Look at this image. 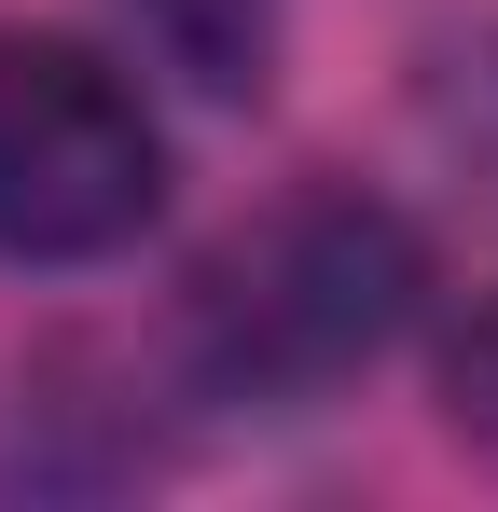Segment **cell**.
Segmentation results:
<instances>
[{
	"label": "cell",
	"instance_id": "1",
	"mask_svg": "<svg viewBox=\"0 0 498 512\" xmlns=\"http://www.w3.org/2000/svg\"><path fill=\"white\" fill-rule=\"evenodd\" d=\"M429 305V236L360 180L263 194L166 305V388L208 416H305L360 388Z\"/></svg>",
	"mask_w": 498,
	"mask_h": 512
},
{
	"label": "cell",
	"instance_id": "2",
	"mask_svg": "<svg viewBox=\"0 0 498 512\" xmlns=\"http://www.w3.org/2000/svg\"><path fill=\"white\" fill-rule=\"evenodd\" d=\"M166 222V111L153 84L70 42V28H14L0 14V263H111Z\"/></svg>",
	"mask_w": 498,
	"mask_h": 512
},
{
	"label": "cell",
	"instance_id": "3",
	"mask_svg": "<svg viewBox=\"0 0 498 512\" xmlns=\"http://www.w3.org/2000/svg\"><path fill=\"white\" fill-rule=\"evenodd\" d=\"M125 14H139V42L180 84H208V97H263V70H277V0H125Z\"/></svg>",
	"mask_w": 498,
	"mask_h": 512
},
{
	"label": "cell",
	"instance_id": "5",
	"mask_svg": "<svg viewBox=\"0 0 498 512\" xmlns=\"http://www.w3.org/2000/svg\"><path fill=\"white\" fill-rule=\"evenodd\" d=\"M457 139H471V167H485V194H498V42L471 56V84H457Z\"/></svg>",
	"mask_w": 498,
	"mask_h": 512
},
{
	"label": "cell",
	"instance_id": "4",
	"mask_svg": "<svg viewBox=\"0 0 498 512\" xmlns=\"http://www.w3.org/2000/svg\"><path fill=\"white\" fill-rule=\"evenodd\" d=\"M443 429H457L471 457H498V291L443 333Z\"/></svg>",
	"mask_w": 498,
	"mask_h": 512
}]
</instances>
